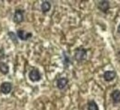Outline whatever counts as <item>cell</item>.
Returning <instances> with one entry per match:
<instances>
[{"label":"cell","mask_w":120,"mask_h":110,"mask_svg":"<svg viewBox=\"0 0 120 110\" xmlns=\"http://www.w3.org/2000/svg\"><path fill=\"white\" fill-rule=\"evenodd\" d=\"M116 77V73L114 70H107V71H105V74H104V79L106 81L113 80Z\"/></svg>","instance_id":"obj_7"},{"label":"cell","mask_w":120,"mask_h":110,"mask_svg":"<svg viewBox=\"0 0 120 110\" xmlns=\"http://www.w3.org/2000/svg\"><path fill=\"white\" fill-rule=\"evenodd\" d=\"M50 8H51V3H50V2H48V1H44V2L42 3V5H41V9H42V11H43L44 13L48 12V11L50 10Z\"/></svg>","instance_id":"obj_10"},{"label":"cell","mask_w":120,"mask_h":110,"mask_svg":"<svg viewBox=\"0 0 120 110\" xmlns=\"http://www.w3.org/2000/svg\"><path fill=\"white\" fill-rule=\"evenodd\" d=\"M17 36H18L20 40L26 41V40L30 39V37L32 36V34H31L30 32H26V31H23V30H19V31H17Z\"/></svg>","instance_id":"obj_5"},{"label":"cell","mask_w":120,"mask_h":110,"mask_svg":"<svg viewBox=\"0 0 120 110\" xmlns=\"http://www.w3.org/2000/svg\"><path fill=\"white\" fill-rule=\"evenodd\" d=\"M0 71H1L3 74L7 75V74L8 73V66L6 63L0 62Z\"/></svg>","instance_id":"obj_11"},{"label":"cell","mask_w":120,"mask_h":110,"mask_svg":"<svg viewBox=\"0 0 120 110\" xmlns=\"http://www.w3.org/2000/svg\"><path fill=\"white\" fill-rule=\"evenodd\" d=\"M24 11L22 9H17L14 13V17H13V19L16 23H20L23 21L24 19V16H23Z\"/></svg>","instance_id":"obj_4"},{"label":"cell","mask_w":120,"mask_h":110,"mask_svg":"<svg viewBox=\"0 0 120 110\" xmlns=\"http://www.w3.org/2000/svg\"><path fill=\"white\" fill-rule=\"evenodd\" d=\"M111 97L115 103H120V90H114L111 94Z\"/></svg>","instance_id":"obj_9"},{"label":"cell","mask_w":120,"mask_h":110,"mask_svg":"<svg viewBox=\"0 0 120 110\" xmlns=\"http://www.w3.org/2000/svg\"><path fill=\"white\" fill-rule=\"evenodd\" d=\"M88 110H99L98 105L94 101H90L88 103Z\"/></svg>","instance_id":"obj_12"},{"label":"cell","mask_w":120,"mask_h":110,"mask_svg":"<svg viewBox=\"0 0 120 110\" xmlns=\"http://www.w3.org/2000/svg\"><path fill=\"white\" fill-rule=\"evenodd\" d=\"M41 73L37 68H32L29 73V78L31 81H39L41 80Z\"/></svg>","instance_id":"obj_2"},{"label":"cell","mask_w":120,"mask_h":110,"mask_svg":"<svg viewBox=\"0 0 120 110\" xmlns=\"http://www.w3.org/2000/svg\"><path fill=\"white\" fill-rule=\"evenodd\" d=\"M71 63V61H70V58L66 55V53H64V64H65V66H66V68Z\"/></svg>","instance_id":"obj_13"},{"label":"cell","mask_w":120,"mask_h":110,"mask_svg":"<svg viewBox=\"0 0 120 110\" xmlns=\"http://www.w3.org/2000/svg\"><path fill=\"white\" fill-rule=\"evenodd\" d=\"M117 31L120 33V24H119V26H118V28H117Z\"/></svg>","instance_id":"obj_15"},{"label":"cell","mask_w":120,"mask_h":110,"mask_svg":"<svg viewBox=\"0 0 120 110\" xmlns=\"http://www.w3.org/2000/svg\"><path fill=\"white\" fill-rule=\"evenodd\" d=\"M12 90V84L10 82H3L0 86V92L4 94H9Z\"/></svg>","instance_id":"obj_3"},{"label":"cell","mask_w":120,"mask_h":110,"mask_svg":"<svg viewBox=\"0 0 120 110\" xmlns=\"http://www.w3.org/2000/svg\"><path fill=\"white\" fill-rule=\"evenodd\" d=\"M86 56H87V50L80 47V48H78L76 50L75 55H74V57L77 61H82L86 58Z\"/></svg>","instance_id":"obj_1"},{"label":"cell","mask_w":120,"mask_h":110,"mask_svg":"<svg viewBox=\"0 0 120 110\" xmlns=\"http://www.w3.org/2000/svg\"><path fill=\"white\" fill-rule=\"evenodd\" d=\"M8 36H9V37H10V38L12 39V41H13V42H14L15 44H17V39H16V38H17L18 36L16 35V34L14 33V32H12V31L8 32Z\"/></svg>","instance_id":"obj_14"},{"label":"cell","mask_w":120,"mask_h":110,"mask_svg":"<svg viewBox=\"0 0 120 110\" xmlns=\"http://www.w3.org/2000/svg\"><path fill=\"white\" fill-rule=\"evenodd\" d=\"M109 8H110V4H109V2L108 1H100V2H98V8L102 11V12H104V13H107V11L109 10Z\"/></svg>","instance_id":"obj_6"},{"label":"cell","mask_w":120,"mask_h":110,"mask_svg":"<svg viewBox=\"0 0 120 110\" xmlns=\"http://www.w3.org/2000/svg\"><path fill=\"white\" fill-rule=\"evenodd\" d=\"M68 80L67 78H59L57 80V81H56V86H57V88L60 89V90H62V89H64L67 85H68Z\"/></svg>","instance_id":"obj_8"}]
</instances>
